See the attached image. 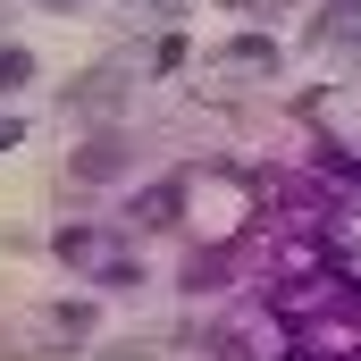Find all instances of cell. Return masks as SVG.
<instances>
[{"mask_svg": "<svg viewBox=\"0 0 361 361\" xmlns=\"http://www.w3.org/2000/svg\"><path fill=\"white\" fill-rule=\"evenodd\" d=\"M0 143H17V118H0Z\"/></svg>", "mask_w": 361, "mask_h": 361, "instance_id": "6da1fadb", "label": "cell"}]
</instances>
